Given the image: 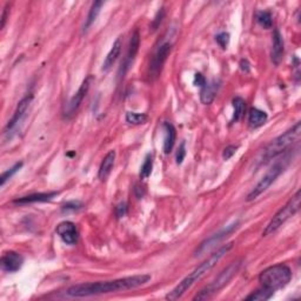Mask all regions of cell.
<instances>
[{
    "label": "cell",
    "mask_w": 301,
    "mask_h": 301,
    "mask_svg": "<svg viewBox=\"0 0 301 301\" xmlns=\"http://www.w3.org/2000/svg\"><path fill=\"white\" fill-rule=\"evenodd\" d=\"M300 191H296V193L293 195V197L289 199L287 204H286L282 208H280L276 213L268 225L266 226V228L263 229L262 236H268L273 233H276L278 229H279L282 225H284L288 219H291L293 216H295L300 209Z\"/></svg>",
    "instance_id": "obj_6"
},
{
    "label": "cell",
    "mask_w": 301,
    "mask_h": 301,
    "mask_svg": "<svg viewBox=\"0 0 301 301\" xmlns=\"http://www.w3.org/2000/svg\"><path fill=\"white\" fill-rule=\"evenodd\" d=\"M239 66H240V70H242L243 72H245V73H248L251 71V65H250V63H248V60H246V59L240 60Z\"/></svg>",
    "instance_id": "obj_36"
},
{
    "label": "cell",
    "mask_w": 301,
    "mask_h": 301,
    "mask_svg": "<svg viewBox=\"0 0 301 301\" xmlns=\"http://www.w3.org/2000/svg\"><path fill=\"white\" fill-rule=\"evenodd\" d=\"M103 5H104L103 2H96V3L93 4L92 7H91V10H89V13H88V16H87V19H86L85 25H84V33L87 32L88 28L91 27L93 22L96 21V19L98 17V14L100 13V10H101V7H103Z\"/></svg>",
    "instance_id": "obj_23"
},
{
    "label": "cell",
    "mask_w": 301,
    "mask_h": 301,
    "mask_svg": "<svg viewBox=\"0 0 301 301\" xmlns=\"http://www.w3.org/2000/svg\"><path fill=\"white\" fill-rule=\"evenodd\" d=\"M81 202L79 201H71V202H67L66 205H64L63 209L64 210H75V209H79L81 208Z\"/></svg>",
    "instance_id": "obj_34"
},
{
    "label": "cell",
    "mask_w": 301,
    "mask_h": 301,
    "mask_svg": "<svg viewBox=\"0 0 301 301\" xmlns=\"http://www.w3.org/2000/svg\"><path fill=\"white\" fill-rule=\"evenodd\" d=\"M24 263V258L14 251L5 252L0 259V266L2 269L6 273H16L21 268Z\"/></svg>",
    "instance_id": "obj_11"
},
{
    "label": "cell",
    "mask_w": 301,
    "mask_h": 301,
    "mask_svg": "<svg viewBox=\"0 0 301 301\" xmlns=\"http://www.w3.org/2000/svg\"><path fill=\"white\" fill-rule=\"evenodd\" d=\"M55 195H58V192H47V193H35L21 197L18 199H14L13 204L17 205H27L33 204V202H46L53 199Z\"/></svg>",
    "instance_id": "obj_15"
},
{
    "label": "cell",
    "mask_w": 301,
    "mask_h": 301,
    "mask_svg": "<svg viewBox=\"0 0 301 301\" xmlns=\"http://www.w3.org/2000/svg\"><path fill=\"white\" fill-rule=\"evenodd\" d=\"M274 294L273 291H270V289H267L265 287H262L261 289H258V291H255L250 294L248 296H246V300H254V301H266V300H269L272 298Z\"/></svg>",
    "instance_id": "obj_25"
},
{
    "label": "cell",
    "mask_w": 301,
    "mask_h": 301,
    "mask_svg": "<svg viewBox=\"0 0 301 301\" xmlns=\"http://www.w3.org/2000/svg\"><path fill=\"white\" fill-rule=\"evenodd\" d=\"M216 40H217V43L220 45V47L227 48L228 44H229V35L227 32H221L216 37Z\"/></svg>",
    "instance_id": "obj_30"
},
{
    "label": "cell",
    "mask_w": 301,
    "mask_h": 301,
    "mask_svg": "<svg viewBox=\"0 0 301 301\" xmlns=\"http://www.w3.org/2000/svg\"><path fill=\"white\" fill-rule=\"evenodd\" d=\"M152 277L149 274H140V276L126 277L122 279L111 281H98L87 282V284H79L70 287L66 291V294L72 298H85V296H93L100 294H108V293H116L123 291H129L144 286L149 282Z\"/></svg>",
    "instance_id": "obj_1"
},
{
    "label": "cell",
    "mask_w": 301,
    "mask_h": 301,
    "mask_svg": "<svg viewBox=\"0 0 301 301\" xmlns=\"http://www.w3.org/2000/svg\"><path fill=\"white\" fill-rule=\"evenodd\" d=\"M114 160H115V152L114 150H110L105 158L101 161V165L99 167V172H98V176L100 180H106L108 175L111 174V171L113 166H114Z\"/></svg>",
    "instance_id": "obj_19"
},
{
    "label": "cell",
    "mask_w": 301,
    "mask_h": 301,
    "mask_svg": "<svg viewBox=\"0 0 301 301\" xmlns=\"http://www.w3.org/2000/svg\"><path fill=\"white\" fill-rule=\"evenodd\" d=\"M233 246H234V243H229L227 245H225V246L220 247L217 252H214V253L210 255L208 259H206L204 262H201L200 265H199L197 268L193 270V272L188 274L185 279L182 280V282H179V285L166 295V299L167 300H178L179 298H182V296L185 294V293L195 284V282H197L198 280H200L206 273H208L209 270L212 269L213 267L216 266L217 263L219 262L221 259H223L225 255L232 250Z\"/></svg>",
    "instance_id": "obj_2"
},
{
    "label": "cell",
    "mask_w": 301,
    "mask_h": 301,
    "mask_svg": "<svg viewBox=\"0 0 301 301\" xmlns=\"http://www.w3.org/2000/svg\"><path fill=\"white\" fill-rule=\"evenodd\" d=\"M240 223L239 221H235L234 224L227 226V227L221 229L220 232L216 233V234H213L212 236H209L208 239H206L205 242H202L200 244V246L197 248V251H195L194 255L195 257H200V255L207 253V252H209L212 248L216 247V245H218L219 243L223 242L225 238H227L228 235H231L233 232H235L236 229H238Z\"/></svg>",
    "instance_id": "obj_8"
},
{
    "label": "cell",
    "mask_w": 301,
    "mask_h": 301,
    "mask_svg": "<svg viewBox=\"0 0 301 301\" xmlns=\"http://www.w3.org/2000/svg\"><path fill=\"white\" fill-rule=\"evenodd\" d=\"M56 234L64 243L67 245H75L78 243L79 233L77 229V226L71 221H63L60 223L55 228Z\"/></svg>",
    "instance_id": "obj_12"
},
{
    "label": "cell",
    "mask_w": 301,
    "mask_h": 301,
    "mask_svg": "<svg viewBox=\"0 0 301 301\" xmlns=\"http://www.w3.org/2000/svg\"><path fill=\"white\" fill-rule=\"evenodd\" d=\"M207 82L206 78L201 73H195L194 75V85L199 86V87H202Z\"/></svg>",
    "instance_id": "obj_35"
},
{
    "label": "cell",
    "mask_w": 301,
    "mask_h": 301,
    "mask_svg": "<svg viewBox=\"0 0 301 301\" xmlns=\"http://www.w3.org/2000/svg\"><path fill=\"white\" fill-rule=\"evenodd\" d=\"M171 51H172V44L169 43H165L158 48V51L156 52V54H154L149 66L150 75H152L153 78L159 77L161 70H163L164 64L167 60V56L169 55V53H171Z\"/></svg>",
    "instance_id": "obj_10"
},
{
    "label": "cell",
    "mask_w": 301,
    "mask_h": 301,
    "mask_svg": "<svg viewBox=\"0 0 301 301\" xmlns=\"http://www.w3.org/2000/svg\"><path fill=\"white\" fill-rule=\"evenodd\" d=\"M122 47H123L122 40H120V38H118V39L113 43L111 51L108 52L106 59H105V62L103 64V71H108L113 65H114L116 59L119 58L120 53H122Z\"/></svg>",
    "instance_id": "obj_20"
},
{
    "label": "cell",
    "mask_w": 301,
    "mask_h": 301,
    "mask_svg": "<svg viewBox=\"0 0 301 301\" xmlns=\"http://www.w3.org/2000/svg\"><path fill=\"white\" fill-rule=\"evenodd\" d=\"M186 157V147H185V142H182L179 146V149L178 152H176V164H183L184 159H185Z\"/></svg>",
    "instance_id": "obj_32"
},
{
    "label": "cell",
    "mask_w": 301,
    "mask_h": 301,
    "mask_svg": "<svg viewBox=\"0 0 301 301\" xmlns=\"http://www.w3.org/2000/svg\"><path fill=\"white\" fill-rule=\"evenodd\" d=\"M232 103H233V108H234L232 123H236L244 116L245 110H246V101H245L242 97H235Z\"/></svg>",
    "instance_id": "obj_22"
},
{
    "label": "cell",
    "mask_w": 301,
    "mask_h": 301,
    "mask_svg": "<svg viewBox=\"0 0 301 301\" xmlns=\"http://www.w3.org/2000/svg\"><path fill=\"white\" fill-rule=\"evenodd\" d=\"M147 120L148 116L147 114H145V113H126V122L129 123L130 125H141V124H145Z\"/></svg>",
    "instance_id": "obj_26"
},
{
    "label": "cell",
    "mask_w": 301,
    "mask_h": 301,
    "mask_svg": "<svg viewBox=\"0 0 301 301\" xmlns=\"http://www.w3.org/2000/svg\"><path fill=\"white\" fill-rule=\"evenodd\" d=\"M165 17V11L164 9H160V11H158L157 16L154 17L153 21H152V25H150V27H152V31H157L158 27H159L161 21H163V19Z\"/></svg>",
    "instance_id": "obj_29"
},
{
    "label": "cell",
    "mask_w": 301,
    "mask_h": 301,
    "mask_svg": "<svg viewBox=\"0 0 301 301\" xmlns=\"http://www.w3.org/2000/svg\"><path fill=\"white\" fill-rule=\"evenodd\" d=\"M32 99H33V96L32 94H29V96H26L25 98H22V99L19 101L18 106L16 108V111H14L12 118L9 120V123H7V125L5 127V133H9V132L12 131L14 127H16L19 123L21 122V119L24 118V115L26 114V112H27L29 105L32 103Z\"/></svg>",
    "instance_id": "obj_13"
},
{
    "label": "cell",
    "mask_w": 301,
    "mask_h": 301,
    "mask_svg": "<svg viewBox=\"0 0 301 301\" xmlns=\"http://www.w3.org/2000/svg\"><path fill=\"white\" fill-rule=\"evenodd\" d=\"M287 160H288V158H285L284 160H279L278 163L274 164L272 168H270L269 171L262 176L260 182H259L257 185L254 186L253 190L248 193L246 200L253 201L259 197V195H261L263 192H266L267 190H268L270 185H272V184L278 179V176H279L281 173L285 171L286 167H287V165H288Z\"/></svg>",
    "instance_id": "obj_7"
},
{
    "label": "cell",
    "mask_w": 301,
    "mask_h": 301,
    "mask_svg": "<svg viewBox=\"0 0 301 301\" xmlns=\"http://www.w3.org/2000/svg\"><path fill=\"white\" fill-rule=\"evenodd\" d=\"M127 213V205L125 202H122V204H119L118 206L115 207V216L116 218H123L125 217Z\"/></svg>",
    "instance_id": "obj_33"
},
{
    "label": "cell",
    "mask_w": 301,
    "mask_h": 301,
    "mask_svg": "<svg viewBox=\"0 0 301 301\" xmlns=\"http://www.w3.org/2000/svg\"><path fill=\"white\" fill-rule=\"evenodd\" d=\"M92 80H93L92 75H87V77L85 78V80L82 81V84L80 85V87H79L78 92L74 94V96L72 97V99H71L69 101V104L66 105V111H65L66 116L73 115L74 113L77 112L78 108L80 107L82 100H84V98L86 97V94H87V92H88Z\"/></svg>",
    "instance_id": "obj_9"
},
{
    "label": "cell",
    "mask_w": 301,
    "mask_h": 301,
    "mask_svg": "<svg viewBox=\"0 0 301 301\" xmlns=\"http://www.w3.org/2000/svg\"><path fill=\"white\" fill-rule=\"evenodd\" d=\"M267 119H268V115L266 112L259 110V108H251L250 114H248V123L252 127L258 129L267 122Z\"/></svg>",
    "instance_id": "obj_21"
},
{
    "label": "cell",
    "mask_w": 301,
    "mask_h": 301,
    "mask_svg": "<svg viewBox=\"0 0 301 301\" xmlns=\"http://www.w3.org/2000/svg\"><path fill=\"white\" fill-rule=\"evenodd\" d=\"M9 5H6L5 7H4L3 10V14H2V28H4V26H5V22H6V18H7V11H9Z\"/></svg>",
    "instance_id": "obj_37"
},
{
    "label": "cell",
    "mask_w": 301,
    "mask_h": 301,
    "mask_svg": "<svg viewBox=\"0 0 301 301\" xmlns=\"http://www.w3.org/2000/svg\"><path fill=\"white\" fill-rule=\"evenodd\" d=\"M22 163H17L16 165H14L13 167H11L9 171H6V172H4L3 174H2V178H0V186H4L6 184V182L9 179H11L12 178V176L16 174V173L19 171V169H20L21 167H22Z\"/></svg>",
    "instance_id": "obj_28"
},
{
    "label": "cell",
    "mask_w": 301,
    "mask_h": 301,
    "mask_svg": "<svg viewBox=\"0 0 301 301\" xmlns=\"http://www.w3.org/2000/svg\"><path fill=\"white\" fill-rule=\"evenodd\" d=\"M164 131H165V138H164V152L165 154H169L174 147L175 139H176V131L175 127L171 123L165 122L164 123Z\"/></svg>",
    "instance_id": "obj_18"
},
{
    "label": "cell",
    "mask_w": 301,
    "mask_h": 301,
    "mask_svg": "<svg viewBox=\"0 0 301 301\" xmlns=\"http://www.w3.org/2000/svg\"><path fill=\"white\" fill-rule=\"evenodd\" d=\"M218 89H219V81L218 80H212L209 82H206V84L201 87L200 92V100L204 105H209L213 103L214 98H216Z\"/></svg>",
    "instance_id": "obj_17"
},
{
    "label": "cell",
    "mask_w": 301,
    "mask_h": 301,
    "mask_svg": "<svg viewBox=\"0 0 301 301\" xmlns=\"http://www.w3.org/2000/svg\"><path fill=\"white\" fill-rule=\"evenodd\" d=\"M243 259L232 262L231 265L226 267L223 272L219 273L216 279H214L208 286H206L204 289H201L197 295L194 296L193 300H207L212 298L214 294H217L218 292L221 291L226 285H228V282L231 281L233 278L235 277V274L239 272L240 267L243 265Z\"/></svg>",
    "instance_id": "obj_5"
},
{
    "label": "cell",
    "mask_w": 301,
    "mask_h": 301,
    "mask_svg": "<svg viewBox=\"0 0 301 301\" xmlns=\"http://www.w3.org/2000/svg\"><path fill=\"white\" fill-rule=\"evenodd\" d=\"M301 134V124L300 122L296 123L292 129L286 131L284 134L279 135V137L274 139L262 149L260 156L258 158V166H262V165L268 164L270 160L280 156L285 152L286 149H288L294 142L298 140Z\"/></svg>",
    "instance_id": "obj_3"
},
{
    "label": "cell",
    "mask_w": 301,
    "mask_h": 301,
    "mask_svg": "<svg viewBox=\"0 0 301 301\" xmlns=\"http://www.w3.org/2000/svg\"><path fill=\"white\" fill-rule=\"evenodd\" d=\"M284 56V39H282L279 29H274L273 33V47H272V62L274 65H279Z\"/></svg>",
    "instance_id": "obj_16"
},
{
    "label": "cell",
    "mask_w": 301,
    "mask_h": 301,
    "mask_svg": "<svg viewBox=\"0 0 301 301\" xmlns=\"http://www.w3.org/2000/svg\"><path fill=\"white\" fill-rule=\"evenodd\" d=\"M152 168H153V157L152 154H147L145 158L144 163H142L141 167H140V179H147L148 176L152 173Z\"/></svg>",
    "instance_id": "obj_27"
},
{
    "label": "cell",
    "mask_w": 301,
    "mask_h": 301,
    "mask_svg": "<svg viewBox=\"0 0 301 301\" xmlns=\"http://www.w3.org/2000/svg\"><path fill=\"white\" fill-rule=\"evenodd\" d=\"M255 20H257L258 24L265 29L272 28L273 26L272 14L267 12V11H258V12L255 13Z\"/></svg>",
    "instance_id": "obj_24"
},
{
    "label": "cell",
    "mask_w": 301,
    "mask_h": 301,
    "mask_svg": "<svg viewBox=\"0 0 301 301\" xmlns=\"http://www.w3.org/2000/svg\"><path fill=\"white\" fill-rule=\"evenodd\" d=\"M292 279V270L285 263H278L263 269L259 276V282L262 287L276 292L284 288Z\"/></svg>",
    "instance_id": "obj_4"
},
{
    "label": "cell",
    "mask_w": 301,
    "mask_h": 301,
    "mask_svg": "<svg viewBox=\"0 0 301 301\" xmlns=\"http://www.w3.org/2000/svg\"><path fill=\"white\" fill-rule=\"evenodd\" d=\"M139 46H140V36H139L138 29H135L134 33L131 37L130 46H129V50H127L126 58H125V60H124L123 67L120 69V72H123L122 75L125 74L127 72V70H129L130 67L132 66V64H133L135 56H137V54H138Z\"/></svg>",
    "instance_id": "obj_14"
},
{
    "label": "cell",
    "mask_w": 301,
    "mask_h": 301,
    "mask_svg": "<svg viewBox=\"0 0 301 301\" xmlns=\"http://www.w3.org/2000/svg\"><path fill=\"white\" fill-rule=\"evenodd\" d=\"M238 148H239L238 145H229V146H227V147H226L224 149V152H223L224 160H229V159H231V158L236 153V150H238Z\"/></svg>",
    "instance_id": "obj_31"
}]
</instances>
